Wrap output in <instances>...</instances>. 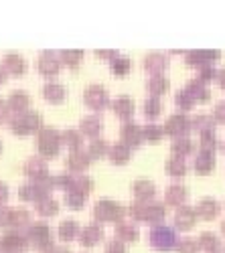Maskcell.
Here are the masks:
<instances>
[{
	"label": "cell",
	"mask_w": 225,
	"mask_h": 253,
	"mask_svg": "<svg viewBox=\"0 0 225 253\" xmlns=\"http://www.w3.org/2000/svg\"><path fill=\"white\" fill-rule=\"evenodd\" d=\"M128 67H130V61H128V59H118V61L114 63V71H116L118 75L126 73V71H128Z\"/></svg>",
	"instance_id": "f35d334b"
},
{
	"label": "cell",
	"mask_w": 225,
	"mask_h": 253,
	"mask_svg": "<svg viewBox=\"0 0 225 253\" xmlns=\"http://www.w3.org/2000/svg\"><path fill=\"white\" fill-rule=\"evenodd\" d=\"M37 67L43 75H55L59 71V59H57V55L53 51H45L43 55L39 57Z\"/></svg>",
	"instance_id": "8992f818"
},
{
	"label": "cell",
	"mask_w": 225,
	"mask_h": 253,
	"mask_svg": "<svg viewBox=\"0 0 225 253\" xmlns=\"http://www.w3.org/2000/svg\"><path fill=\"white\" fill-rule=\"evenodd\" d=\"M195 166H197L199 172H207V170H211V166H213V158H211L207 152H203V154L197 158Z\"/></svg>",
	"instance_id": "603a6c76"
},
{
	"label": "cell",
	"mask_w": 225,
	"mask_h": 253,
	"mask_svg": "<svg viewBox=\"0 0 225 253\" xmlns=\"http://www.w3.org/2000/svg\"><path fill=\"white\" fill-rule=\"evenodd\" d=\"M29 221H31L29 211H25V209L10 211V227H25V225H29Z\"/></svg>",
	"instance_id": "2e32d148"
},
{
	"label": "cell",
	"mask_w": 225,
	"mask_h": 253,
	"mask_svg": "<svg viewBox=\"0 0 225 253\" xmlns=\"http://www.w3.org/2000/svg\"><path fill=\"white\" fill-rule=\"evenodd\" d=\"M8 118H10V105L4 99H0V124H4Z\"/></svg>",
	"instance_id": "ab89813d"
},
{
	"label": "cell",
	"mask_w": 225,
	"mask_h": 253,
	"mask_svg": "<svg viewBox=\"0 0 225 253\" xmlns=\"http://www.w3.org/2000/svg\"><path fill=\"white\" fill-rule=\"evenodd\" d=\"M81 59V51H63L61 53V61H65L67 65H75Z\"/></svg>",
	"instance_id": "d6a6232c"
},
{
	"label": "cell",
	"mask_w": 225,
	"mask_h": 253,
	"mask_svg": "<svg viewBox=\"0 0 225 253\" xmlns=\"http://www.w3.org/2000/svg\"><path fill=\"white\" fill-rule=\"evenodd\" d=\"M91 186V180L90 178H84V176H77V178H71V184H69V191L71 193H77V195H84L90 191Z\"/></svg>",
	"instance_id": "ac0fdd59"
},
{
	"label": "cell",
	"mask_w": 225,
	"mask_h": 253,
	"mask_svg": "<svg viewBox=\"0 0 225 253\" xmlns=\"http://www.w3.org/2000/svg\"><path fill=\"white\" fill-rule=\"evenodd\" d=\"M185 128H187V120L182 118V116H175V118H171L169 124H167V130H169L171 134H180Z\"/></svg>",
	"instance_id": "44dd1931"
},
{
	"label": "cell",
	"mask_w": 225,
	"mask_h": 253,
	"mask_svg": "<svg viewBox=\"0 0 225 253\" xmlns=\"http://www.w3.org/2000/svg\"><path fill=\"white\" fill-rule=\"evenodd\" d=\"M67 164H69L71 170H84V168H88V164H90V158H88V154L75 150V152L69 154Z\"/></svg>",
	"instance_id": "5bb4252c"
},
{
	"label": "cell",
	"mask_w": 225,
	"mask_h": 253,
	"mask_svg": "<svg viewBox=\"0 0 225 253\" xmlns=\"http://www.w3.org/2000/svg\"><path fill=\"white\" fill-rule=\"evenodd\" d=\"M25 245L27 241L20 233H12L10 231V233L0 237V253H18Z\"/></svg>",
	"instance_id": "277c9868"
},
{
	"label": "cell",
	"mask_w": 225,
	"mask_h": 253,
	"mask_svg": "<svg viewBox=\"0 0 225 253\" xmlns=\"http://www.w3.org/2000/svg\"><path fill=\"white\" fill-rule=\"evenodd\" d=\"M106 152V142H101V140H97V142H93L91 146H90V154L91 156H101V154H104Z\"/></svg>",
	"instance_id": "e575fe53"
},
{
	"label": "cell",
	"mask_w": 225,
	"mask_h": 253,
	"mask_svg": "<svg viewBox=\"0 0 225 253\" xmlns=\"http://www.w3.org/2000/svg\"><path fill=\"white\" fill-rule=\"evenodd\" d=\"M201 243L205 245V249H215V247H217V241H215V237H211V235H203V237H201Z\"/></svg>",
	"instance_id": "b9f144b4"
},
{
	"label": "cell",
	"mask_w": 225,
	"mask_h": 253,
	"mask_svg": "<svg viewBox=\"0 0 225 253\" xmlns=\"http://www.w3.org/2000/svg\"><path fill=\"white\" fill-rule=\"evenodd\" d=\"M122 138H124L126 142H130V144H138V140H140V130L136 128V126H124L122 128Z\"/></svg>",
	"instance_id": "7402d4cb"
},
{
	"label": "cell",
	"mask_w": 225,
	"mask_h": 253,
	"mask_svg": "<svg viewBox=\"0 0 225 253\" xmlns=\"http://www.w3.org/2000/svg\"><path fill=\"white\" fill-rule=\"evenodd\" d=\"M167 199H169V203H180L182 199H185V188L182 186H171L169 191H167Z\"/></svg>",
	"instance_id": "484cf974"
},
{
	"label": "cell",
	"mask_w": 225,
	"mask_h": 253,
	"mask_svg": "<svg viewBox=\"0 0 225 253\" xmlns=\"http://www.w3.org/2000/svg\"><path fill=\"white\" fill-rule=\"evenodd\" d=\"M193 221H195V217H193L191 209H182L180 213L177 215V225L179 227H189V225H193Z\"/></svg>",
	"instance_id": "d4e9b609"
},
{
	"label": "cell",
	"mask_w": 225,
	"mask_h": 253,
	"mask_svg": "<svg viewBox=\"0 0 225 253\" xmlns=\"http://www.w3.org/2000/svg\"><path fill=\"white\" fill-rule=\"evenodd\" d=\"M43 97L51 103H59L65 99V89L59 85V83H47V85L43 87Z\"/></svg>",
	"instance_id": "7c38bea8"
},
{
	"label": "cell",
	"mask_w": 225,
	"mask_h": 253,
	"mask_svg": "<svg viewBox=\"0 0 225 253\" xmlns=\"http://www.w3.org/2000/svg\"><path fill=\"white\" fill-rule=\"evenodd\" d=\"M57 209H59V205L51 197H45V199L37 201V213L43 215V217H53L57 213Z\"/></svg>",
	"instance_id": "4fadbf2b"
},
{
	"label": "cell",
	"mask_w": 225,
	"mask_h": 253,
	"mask_svg": "<svg viewBox=\"0 0 225 253\" xmlns=\"http://www.w3.org/2000/svg\"><path fill=\"white\" fill-rule=\"evenodd\" d=\"M128 156H130V152H128V148H124V146H114L110 150V158L114 162H126Z\"/></svg>",
	"instance_id": "cb8c5ba5"
},
{
	"label": "cell",
	"mask_w": 225,
	"mask_h": 253,
	"mask_svg": "<svg viewBox=\"0 0 225 253\" xmlns=\"http://www.w3.org/2000/svg\"><path fill=\"white\" fill-rule=\"evenodd\" d=\"M25 241L29 247L33 249H45V247H53L51 245V233H49V227L45 223H35L31 225V229L27 231Z\"/></svg>",
	"instance_id": "3957f363"
},
{
	"label": "cell",
	"mask_w": 225,
	"mask_h": 253,
	"mask_svg": "<svg viewBox=\"0 0 225 253\" xmlns=\"http://www.w3.org/2000/svg\"><path fill=\"white\" fill-rule=\"evenodd\" d=\"M180 253H195V243L193 241H182Z\"/></svg>",
	"instance_id": "f6af8a7d"
},
{
	"label": "cell",
	"mask_w": 225,
	"mask_h": 253,
	"mask_svg": "<svg viewBox=\"0 0 225 253\" xmlns=\"http://www.w3.org/2000/svg\"><path fill=\"white\" fill-rule=\"evenodd\" d=\"M63 142L69 146V148H77V146L81 144V138L75 130H67V132H63Z\"/></svg>",
	"instance_id": "83f0119b"
},
{
	"label": "cell",
	"mask_w": 225,
	"mask_h": 253,
	"mask_svg": "<svg viewBox=\"0 0 225 253\" xmlns=\"http://www.w3.org/2000/svg\"><path fill=\"white\" fill-rule=\"evenodd\" d=\"M167 85H169L167 79H162V77H154V79L148 83V89H150L152 93H162V91L167 89Z\"/></svg>",
	"instance_id": "f546056e"
},
{
	"label": "cell",
	"mask_w": 225,
	"mask_h": 253,
	"mask_svg": "<svg viewBox=\"0 0 225 253\" xmlns=\"http://www.w3.org/2000/svg\"><path fill=\"white\" fill-rule=\"evenodd\" d=\"M150 239L158 249H171V245L175 243V233L167 227H158V229L152 231Z\"/></svg>",
	"instance_id": "52a82bcc"
},
{
	"label": "cell",
	"mask_w": 225,
	"mask_h": 253,
	"mask_svg": "<svg viewBox=\"0 0 225 253\" xmlns=\"http://www.w3.org/2000/svg\"><path fill=\"white\" fill-rule=\"evenodd\" d=\"M99 130H101V122H99L97 118H86L84 122H81V132H84V134L93 136V134H97Z\"/></svg>",
	"instance_id": "ffe728a7"
},
{
	"label": "cell",
	"mask_w": 225,
	"mask_h": 253,
	"mask_svg": "<svg viewBox=\"0 0 225 253\" xmlns=\"http://www.w3.org/2000/svg\"><path fill=\"white\" fill-rule=\"evenodd\" d=\"M65 203H67L71 209H81V207H84V195L69 193V195L65 197Z\"/></svg>",
	"instance_id": "4dcf8cb0"
},
{
	"label": "cell",
	"mask_w": 225,
	"mask_h": 253,
	"mask_svg": "<svg viewBox=\"0 0 225 253\" xmlns=\"http://www.w3.org/2000/svg\"><path fill=\"white\" fill-rule=\"evenodd\" d=\"M6 77H8L6 67H4V65H0V83H4V81H6Z\"/></svg>",
	"instance_id": "7dc6e473"
},
{
	"label": "cell",
	"mask_w": 225,
	"mask_h": 253,
	"mask_svg": "<svg viewBox=\"0 0 225 253\" xmlns=\"http://www.w3.org/2000/svg\"><path fill=\"white\" fill-rule=\"evenodd\" d=\"M29 95L25 93V91H20V89H16V91H12L10 95H8V105L12 110H16L18 114H23V112H27V108H29Z\"/></svg>",
	"instance_id": "30bf717a"
},
{
	"label": "cell",
	"mask_w": 225,
	"mask_h": 253,
	"mask_svg": "<svg viewBox=\"0 0 225 253\" xmlns=\"http://www.w3.org/2000/svg\"><path fill=\"white\" fill-rule=\"evenodd\" d=\"M114 110L120 114V116H130L132 114V110H134V105H132V101L128 99V97H118L116 101H114Z\"/></svg>",
	"instance_id": "d6986e66"
},
{
	"label": "cell",
	"mask_w": 225,
	"mask_h": 253,
	"mask_svg": "<svg viewBox=\"0 0 225 253\" xmlns=\"http://www.w3.org/2000/svg\"><path fill=\"white\" fill-rule=\"evenodd\" d=\"M144 112H146L148 116L158 114V112H160V103H158V99H148L146 105H144Z\"/></svg>",
	"instance_id": "74e56055"
},
{
	"label": "cell",
	"mask_w": 225,
	"mask_h": 253,
	"mask_svg": "<svg viewBox=\"0 0 225 253\" xmlns=\"http://www.w3.org/2000/svg\"><path fill=\"white\" fill-rule=\"evenodd\" d=\"M86 101H88V105H91V108H97V110L104 108V105H106V93H104V89L97 87V85L90 87L86 91Z\"/></svg>",
	"instance_id": "8fae6325"
},
{
	"label": "cell",
	"mask_w": 225,
	"mask_h": 253,
	"mask_svg": "<svg viewBox=\"0 0 225 253\" xmlns=\"http://www.w3.org/2000/svg\"><path fill=\"white\" fill-rule=\"evenodd\" d=\"M169 172H171V174L180 176L182 172H185V166H182V162H180V160H171V162H169Z\"/></svg>",
	"instance_id": "8d00e7d4"
},
{
	"label": "cell",
	"mask_w": 225,
	"mask_h": 253,
	"mask_svg": "<svg viewBox=\"0 0 225 253\" xmlns=\"http://www.w3.org/2000/svg\"><path fill=\"white\" fill-rule=\"evenodd\" d=\"M106 253H124V249H122V245H118V243H112V245H108Z\"/></svg>",
	"instance_id": "bcb514c9"
},
{
	"label": "cell",
	"mask_w": 225,
	"mask_h": 253,
	"mask_svg": "<svg viewBox=\"0 0 225 253\" xmlns=\"http://www.w3.org/2000/svg\"><path fill=\"white\" fill-rule=\"evenodd\" d=\"M120 207L116 203H110V201H101L95 205V217L101 219V221H110V219H118L120 217Z\"/></svg>",
	"instance_id": "ba28073f"
},
{
	"label": "cell",
	"mask_w": 225,
	"mask_h": 253,
	"mask_svg": "<svg viewBox=\"0 0 225 253\" xmlns=\"http://www.w3.org/2000/svg\"><path fill=\"white\" fill-rule=\"evenodd\" d=\"M144 136L148 140H158L160 138V128H158V126H146V128H144Z\"/></svg>",
	"instance_id": "60d3db41"
},
{
	"label": "cell",
	"mask_w": 225,
	"mask_h": 253,
	"mask_svg": "<svg viewBox=\"0 0 225 253\" xmlns=\"http://www.w3.org/2000/svg\"><path fill=\"white\" fill-rule=\"evenodd\" d=\"M8 199V186L4 182H0V205H4Z\"/></svg>",
	"instance_id": "ee69618b"
},
{
	"label": "cell",
	"mask_w": 225,
	"mask_h": 253,
	"mask_svg": "<svg viewBox=\"0 0 225 253\" xmlns=\"http://www.w3.org/2000/svg\"><path fill=\"white\" fill-rule=\"evenodd\" d=\"M191 148H193V144H191L189 140H179V142L173 144V150H177L179 154H185V152H189Z\"/></svg>",
	"instance_id": "d590c367"
},
{
	"label": "cell",
	"mask_w": 225,
	"mask_h": 253,
	"mask_svg": "<svg viewBox=\"0 0 225 253\" xmlns=\"http://www.w3.org/2000/svg\"><path fill=\"white\" fill-rule=\"evenodd\" d=\"M134 191H136V195H140V197H150V195L154 193V186H152L150 182H138V184L134 186Z\"/></svg>",
	"instance_id": "1f68e13d"
},
{
	"label": "cell",
	"mask_w": 225,
	"mask_h": 253,
	"mask_svg": "<svg viewBox=\"0 0 225 253\" xmlns=\"http://www.w3.org/2000/svg\"><path fill=\"white\" fill-rule=\"evenodd\" d=\"M25 174L35 178V180H43L47 178V164L43 158H39V156H33L25 162Z\"/></svg>",
	"instance_id": "5b68a950"
},
{
	"label": "cell",
	"mask_w": 225,
	"mask_h": 253,
	"mask_svg": "<svg viewBox=\"0 0 225 253\" xmlns=\"http://www.w3.org/2000/svg\"><path fill=\"white\" fill-rule=\"evenodd\" d=\"M118 235L122 239H136V229L130 225H120L118 227Z\"/></svg>",
	"instance_id": "836d02e7"
},
{
	"label": "cell",
	"mask_w": 225,
	"mask_h": 253,
	"mask_svg": "<svg viewBox=\"0 0 225 253\" xmlns=\"http://www.w3.org/2000/svg\"><path fill=\"white\" fill-rule=\"evenodd\" d=\"M8 128L16 136H27L29 132L41 130V114H37V112H23V114H18V116H14L8 122Z\"/></svg>",
	"instance_id": "6da1fadb"
},
{
	"label": "cell",
	"mask_w": 225,
	"mask_h": 253,
	"mask_svg": "<svg viewBox=\"0 0 225 253\" xmlns=\"http://www.w3.org/2000/svg\"><path fill=\"white\" fill-rule=\"evenodd\" d=\"M177 99H179L180 108H191V97H187V93H179Z\"/></svg>",
	"instance_id": "7bdbcfd3"
},
{
	"label": "cell",
	"mask_w": 225,
	"mask_h": 253,
	"mask_svg": "<svg viewBox=\"0 0 225 253\" xmlns=\"http://www.w3.org/2000/svg\"><path fill=\"white\" fill-rule=\"evenodd\" d=\"M59 140H61V136H59L57 130H53V128H41L39 138H37V148H39V152L43 156L53 158L57 154V150H59Z\"/></svg>",
	"instance_id": "7a4b0ae2"
},
{
	"label": "cell",
	"mask_w": 225,
	"mask_h": 253,
	"mask_svg": "<svg viewBox=\"0 0 225 253\" xmlns=\"http://www.w3.org/2000/svg\"><path fill=\"white\" fill-rule=\"evenodd\" d=\"M77 235V223L75 221H63L59 225V237L61 239H65V241H69V239H73Z\"/></svg>",
	"instance_id": "e0dca14e"
},
{
	"label": "cell",
	"mask_w": 225,
	"mask_h": 253,
	"mask_svg": "<svg viewBox=\"0 0 225 253\" xmlns=\"http://www.w3.org/2000/svg\"><path fill=\"white\" fill-rule=\"evenodd\" d=\"M2 65L6 67V71H12L14 75H23V73H25V69H27L25 59L20 57L18 53H8V55H4Z\"/></svg>",
	"instance_id": "9c48e42d"
},
{
	"label": "cell",
	"mask_w": 225,
	"mask_h": 253,
	"mask_svg": "<svg viewBox=\"0 0 225 253\" xmlns=\"http://www.w3.org/2000/svg\"><path fill=\"white\" fill-rule=\"evenodd\" d=\"M79 239H81V243H84V245H93L95 241L101 239V231H99V227L90 225V227H86L84 231H81Z\"/></svg>",
	"instance_id": "9a60e30c"
},
{
	"label": "cell",
	"mask_w": 225,
	"mask_h": 253,
	"mask_svg": "<svg viewBox=\"0 0 225 253\" xmlns=\"http://www.w3.org/2000/svg\"><path fill=\"white\" fill-rule=\"evenodd\" d=\"M167 65V59L165 57H158V55H150L146 59V69L148 71H156V69H162Z\"/></svg>",
	"instance_id": "4316f807"
},
{
	"label": "cell",
	"mask_w": 225,
	"mask_h": 253,
	"mask_svg": "<svg viewBox=\"0 0 225 253\" xmlns=\"http://www.w3.org/2000/svg\"><path fill=\"white\" fill-rule=\"evenodd\" d=\"M199 211H201V215H203V217L211 219V217L215 215V211H217V205H215L213 201H203V203L199 205Z\"/></svg>",
	"instance_id": "f1b7e54d"
},
{
	"label": "cell",
	"mask_w": 225,
	"mask_h": 253,
	"mask_svg": "<svg viewBox=\"0 0 225 253\" xmlns=\"http://www.w3.org/2000/svg\"><path fill=\"white\" fill-rule=\"evenodd\" d=\"M0 150H2V142H0Z\"/></svg>",
	"instance_id": "c3c4849f"
}]
</instances>
